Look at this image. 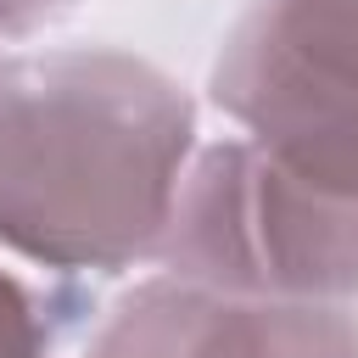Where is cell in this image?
<instances>
[{
  "label": "cell",
  "mask_w": 358,
  "mask_h": 358,
  "mask_svg": "<svg viewBox=\"0 0 358 358\" xmlns=\"http://www.w3.org/2000/svg\"><path fill=\"white\" fill-rule=\"evenodd\" d=\"M196 134L190 90L134 50H0V257L45 280L151 263Z\"/></svg>",
  "instance_id": "1"
},
{
  "label": "cell",
  "mask_w": 358,
  "mask_h": 358,
  "mask_svg": "<svg viewBox=\"0 0 358 358\" xmlns=\"http://www.w3.org/2000/svg\"><path fill=\"white\" fill-rule=\"evenodd\" d=\"M151 263L218 291L358 302V196L302 185L224 134L190 151Z\"/></svg>",
  "instance_id": "2"
},
{
  "label": "cell",
  "mask_w": 358,
  "mask_h": 358,
  "mask_svg": "<svg viewBox=\"0 0 358 358\" xmlns=\"http://www.w3.org/2000/svg\"><path fill=\"white\" fill-rule=\"evenodd\" d=\"M207 101L291 179L358 196V0H246Z\"/></svg>",
  "instance_id": "3"
},
{
  "label": "cell",
  "mask_w": 358,
  "mask_h": 358,
  "mask_svg": "<svg viewBox=\"0 0 358 358\" xmlns=\"http://www.w3.org/2000/svg\"><path fill=\"white\" fill-rule=\"evenodd\" d=\"M90 358H358V302H302L145 274L117 291Z\"/></svg>",
  "instance_id": "4"
},
{
  "label": "cell",
  "mask_w": 358,
  "mask_h": 358,
  "mask_svg": "<svg viewBox=\"0 0 358 358\" xmlns=\"http://www.w3.org/2000/svg\"><path fill=\"white\" fill-rule=\"evenodd\" d=\"M95 313L78 280L22 274L0 257V358H56V347Z\"/></svg>",
  "instance_id": "5"
},
{
  "label": "cell",
  "mask_w": 358,
  "mask_h": 358,
  "mask_svg": "<svg viewBox=\"0 0 358 358\" xmlns=\"http://www.w3.org/2000/svg\"><path fill=\"white\" fill-rule=\"evenodd\" d=\"M67 11V0H0V45H22L39 28H50Z\"/></svg>",
  "instance_id": "6"
}]
</instances>
